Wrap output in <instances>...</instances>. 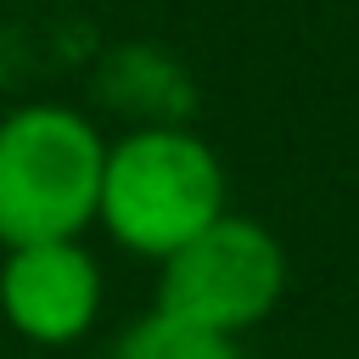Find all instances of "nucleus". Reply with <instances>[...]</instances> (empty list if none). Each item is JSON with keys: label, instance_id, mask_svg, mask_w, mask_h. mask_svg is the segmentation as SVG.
Listing matches in <instances>:
<instances>
[{"label": "nucleus", "instance_id": "nucleus-1", "mask_svg": "<svg viewBox=\"0 0 359 359\" xmlns=\"http://www.w3.org/2000/svg\"><path fill=\"white\" fill-rule=\"evenodd\" d=\"M219 213H224V163L202 135L146 123L129 129L123 140H107L95 224L123 252L163 264Z\"/></svg>", "mask_w": 359, "mask_h": 359}, {"label": "nucleus", "instance_id": "nucleus-4", "mask_svg": "<svg viewBox=\"0 0 359 359\" xmlns=\"http://www.w3.org/2000/svg\"><path fill=\"white\" fill-rule=\"evenodd\" d=\"M101 264L84 241L6 247L0 258V320L34 348H73L101 320Z\"/></svg>", "mask_w": 359, "mask_h": 359}, {"label": "nucleus", "instance_id": "nucleus-5", "mask_svg": "<svg viewBox=\"0 0 359 359\" xmlns=\"http://www.w3.org/2000/svg\"><path fill=\"white\" fill-rule=\"evenodd\" d=\"M107 359H247L236 348V337H213V331H196V325H180L168 314H146L135 320Z\"/></svg>", "mask_w": 359, "mask_h": 359}, {"label": "nucleus", "instance_id": "nucleus-3", "mask_svg": "<svg viewBox=\"0 0 359 359\" xmlns=\"http://www.w3.org/2000/svg\"><path fill=\"white\" fill-rule=\"evenodd\" d=\"M280 292H286L280 241L258 219H241L230 208L157 264V314L213 337H241L280 303Z\"/></svg>", "mask_w": 359, "mask_h": 359}, {"label": "nucleus", "instance_id": "nucleus-2", "mask_svg": "<svg viewBox=\"0 0 359 359\" xmlns=\"http://www.w3.org/2000/svg\"><path fill=\"white\" fill-rule=\"evenodd\" d=\"M107 140L62 101H22L0 118V247L79 241L95 224Z\"/></svg>", "mask_w": 359, "mask_h": 359}]
</instances>
